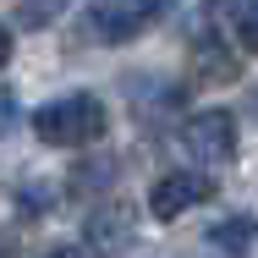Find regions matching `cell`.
<instances>
[{
    "label": "cell",
    "mask_w": 258,
    "mask_h": 258,
    "mask_svg": "<svg viewBox=\"0 0 258 258\" xmlns=\"http://www.w3.org/2000/svg\"><path fill=\"white\" fill-rule=\"evenodd\" d=\"M104 126H110V115H104V104L94 94H60V99L33 110V138L50 143V149L94 143V138H104Z\"/></svg>",
    "instance_id": "cell-1"
},
{
    "label": "cell",
    "mask_w": 258,
    "mask_h": 258,
    "mask_svg": "<svg viewBox=\"0 0 258 258\" xmlns=\"http://www.w3.org/2000/svg\"><path fill=\"white\" fill-rule=\"evenodd\" d=\"M170 6L176 0H94L88 6V28L104 44H121V39H138L143 28H154Z\"/></svg>",
    "instance_id": "cell-2"
},
{
    "label": "cell",
    "mask_w": 258,
    "mask_h": 258,
    "mask_svg": "<svg viewBox=\"0 0 258 258\" xmlns=\"http://www.w3.org/2000/svg\"><path fill=\"white\" fill-rule=\"evenodd\" d=\"M181 143L192 159H209V165L236 159V115L231 110H192L181 126Z\"/></svg>",
    "instance_id": "cell-3"
},
{
    "label": "cell",
    "mask_w": 258,
    "mask_h": 258,
    "mask_svg": "<svg viewBox=\"0 0 258 258\" xmlns=\"http://www.w3.org/2000/svg\"><path fill=\"white\" fill-rule=\"evenodd\" d=\"M214 198V181L204 170H165L154 187H149V209L154 220H181L192 204H209Z\"/></svg>",
    "instance_id": "cell-4"
},
{
    "label": "cell",
    "mask_w": 258,
    "mask_h": 258,
    "mask_svg": "<svg viewBox=\"0 0 258 258\" xmlns=\"http://www.w3.org/2000/svg\"><path fill=\"white\" fill-rule=\"evenodd\" d=\"M83 242H88L94 253H126V247L138 242V220H132V209H126V204H99L94 214H88Z\"/></svg>",
    "instance_id": "cell-5"
},
{
    "label": "cell",
    "mask_w": 258,
    "mask_h": 258,
    "mask_svg": "<svg viewBox=\"0 0 258 258\" xmlns=\"http://www.w3.org/2000/svg\"><path fill=\"white\" fill-rule=\"evenodd\" d=\"M253 242H258V220H247V214L209 225V247H220L225 258H247V253H253Z\"/></svg>",
    "instance_id": "cell-6"
},
{
    "label": "cell",
    "mask_w": 258,
    "mask_h": 258,
    "mask_svg": "<svg viewBox=\"0 0 258 258\" xmlns=\"http://www.w3.org/2000/svg\"><path fill=\"white\" fill-rule=\"evenodd\" d=\"M231 17H236V39L258 55V0H236V11H231Z\"/></svg>",
    "instance_id": "cell-7"
},
{
    "label": "cell",
    "mask_w": 258,
    "mask_h": 258,
    "mask_svg": "<svg viewBox=\"0 0 258 258\" xmlns=\"http://www.w3.org/2000/svg\"><path fill=\"white\" fill-rule=\"evenodd\" d=\"M60 6H66V0H22V11H17V17H22V22H33V28H44Z\"/></svg>",
    "instance_id": "cell-8"
},
{
    "label": "cell",
    "mask_w": 258,
    "mask_h": 258,
    "mask_svg": "<svg viewBox=\"0 0 258 258\" xmlns=\"http://www.w3.org/2000/svg\"><path fill=\"white\" fill-rule=\"evenodd\" d=\"M6 60H11V28L0 22V66H6Z\"/></svg>",
    "instance_id": "cell-9"
},
{
    "label": "cell",
    "mask_w": 258,
    "mask_h": 258,
    "mask_svg": "<svg viewBox=\"0 0 258 258\" xmlns=\"http://www.w3.org/2000/svg\"><path fill=\"white\" fill-rule=\"evenodd\" d=\"M11 242H17V236H11V225H0V258H11Z\"/></svg>",
    "instance_id": "cell-10"
},
{
    "label": "cell",
    "mask_w": 258,
    "mask_h": 258,
    "mask_svg": "<svg viewBox=\"0 0 258 258\" xmlns=\"http://www.w3.org/2000/svg\"><path fill=\"white\" fill-rule=\"evenodd\" d=\"M39 258H83L77 247H50V253H39Z\"/></svg>",
    "instance_id": "cell-11"
}]
</instances>
